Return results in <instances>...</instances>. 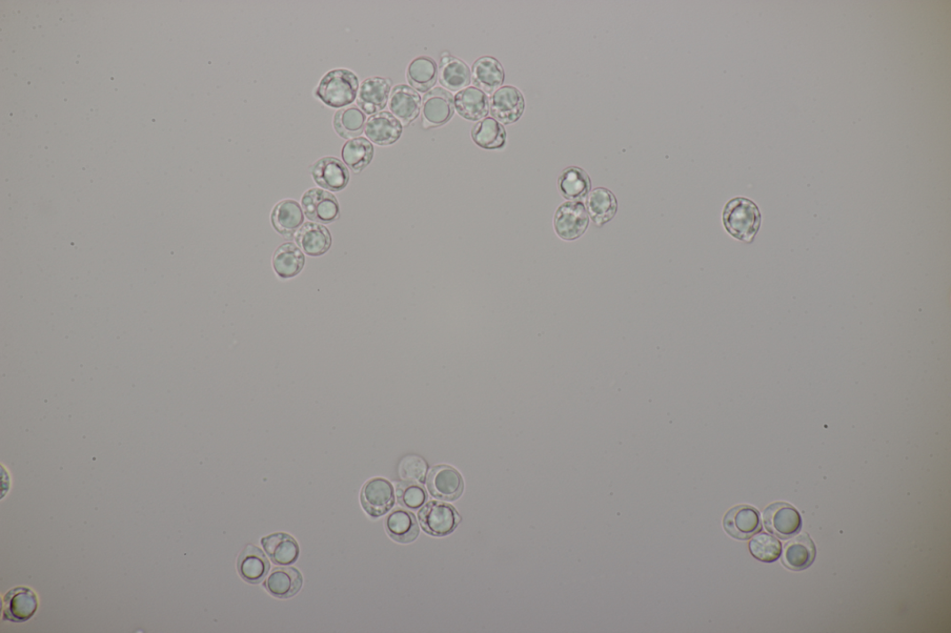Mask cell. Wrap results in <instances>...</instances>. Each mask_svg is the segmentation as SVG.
I'll use <instances>...</instances> for the list:
<instances>
[{
  "instance_id": "83f0119b",
  "label": "cell",
  "mask_w": 951,
  "mask_h": 633,
  "mask_svg": "<svg viewBox=\"0 0 951 633\" xmlns=\"http://www.w3.org/2000/svg\"><path fill=\"white\" fill-rule=\"evenodd\" d=\"M507 131L494 117H487L477 123L472 131L476 146L484 150H500L507 145Z\"/></svg>"
},
{
  "instance_id": "ac0fdd59",
  "label": "cell",
  "mask_w": 951,
  "mask_h": 633,
  "mask_svg": "<svg viewBox=\"0 0 951 633\" xmlns=\"http://www.w3.org/2000/svg\"><path fill=\"white\" fill-rule=\"evenodd\" d=\"M295 241L303 253L321 257L330 249L332 236L322 224L307 222L296 233Z\"/></svg>"
},
{
  "instance_id": "8992f818",
  "label": "cell",
  "mask_w": 951,
  "mask_h": 633,
  "mask_svg": "<svg viewBox=\"0 0 951 633\" xmlns=\"http://www.w3.org/2000/svg\"><path fill=\"white\" fill-rule=\"evenodd\" d=\"M763 522L768 533L787 540L796 535L802 527V518L791 504L775 502L764 510Z\"/></svg>"
},
{
  "instance_id": "836d02e7",
  "label": "cell",
  "mask_w": 951,
  "mask_h": 633,
  "mask_svg": "<svg viewBox=\"0 0 951 633\" xmlns=\"http://www.w3.org/2000/svg\"><path fill=\"white\" fill-rule=\"evenodd\" d=\"M749 550L757 560L764 563L776 562L781 557L782 544L776 537L760 533L749 542Z\"/></svg>"
},
{
  "instance_id": "5b68a950",
  "label": "cell",
  "mask_w": 951,
  "mask_h": 633,
  "mask_svg": "<svg viewBox=\"0 0 951 633\" xmlns=\"http://www.w3.org/2000/svg\"><path fill=\"white\" fill-rule=\"evenodd\" d=\"M421 123L424 130L436 129L448 124L455 114V98L445 89L435 88L424 95L422 106Z\"/></svg>"
},
{
  "instance_id": "8fae6325",
  "label": "cell",
  "mask_w": 951,
  "mask_h": 633,
  "mask_svg": "<svg viewBox=\"0 0 951 633\" xmlns=\"http://www.w3.org/2000/svg\"><path fill=\"white\" fill-rule=\"evenodd\" d=\"M310 171L319 187L334 193L345 189L350 181V171L345 163L332 156L316 161Z\"/></svg>"
},
{
  "instance_id": "6da1fadb",
  "label": "cell",
  "mask_w": 951,
  "mask_h": 633,
  "mask_svg": "<svg viewBox=\"0 0 951 633\" xmlns=\"http://www.w3.org/2000/svg\"><path fill=\"white\" fill-rule=\"evenodd\" d=\"M723 224L728 233L737 240L751 243L761 226V213L757 204L747 198L737 197L725 204Z\"/></svg>"
},
{
  "instance_id": "e575fe53",
  "label": "cell",
  "mask_w": 951,
  "mask_h": 633,
  "mask_svg": "<svg viewBox=\"0 0 951 633\" xmlns=\"http://www.w3.org/2000/svg\"><path fill=\"white\" fill-rule=\"evenodd\" d=\"M396 493L399 503L411 510L420 509L428 500L426 490L417 483L402 482L397 486Z\"/></svg>"
},
{
  "instance_id": "f1b7e54d",
  "label": "cell",
  "mask_w": 951,
  "mask_h": 633,
  "mask_svg": "<svg viewBox=\"0 0 951 633\" xmlns=\"http://www.w3.org/2000/svg\"><path fill=\"white\" fill-rule=\"evenodd\" d=\"M385 527L389 536L399 543H410L419 535V526L414 514L404 509H395L388 516Z\"/></svg>"
},
{
  "instance_id": "484cf974",
  "label": "cell",
  "mask_w": 951,
  "mask_h": 633,
  "mask_svg": "<svg viewBox=\"0 0 951 633\" xmlns=\"http://www.w3.org/2000/svg\"><path fill=\"white\" fill-rule=\"evenodd\" d=\"M305 265V253L293 242H285L275 250L273 265L277 276L291 279L298 275Z\"/></svg>"
},
{
  "instance_id": "d590c367",
  "label": "cell",
  "mask_w": 951,
  "mask_h": 633,
  "mask_svg": "<svg viewBox=\"0 0 951 633\" xmlns=\"http://www.w3.org/2000/svg\"><path fill=\"white\" fill-rule=\"evenodd\" d=\"M428 464L421 457L409 455L400 465V478L406 482H422L427 473Z\"/></svg>"
},
{
  "instance_id": "277c9868",
  "label": "cell",
  "mask_w": 951,
  "mask_h": 633,
  "mask_svg": "<svg viewBox=\"0 0 951 633\" xmlns=\"http://www.w3.org/2000/svg\"><path fill=\"white\" fill-rule=\"evenodd\" d=\"M418 518L423 529L435 537L450 535L461 522V517L453 505L436 501L424 505L418 513Z\"/></svg>"
},
{
  "instance_id": "e0dca14e",
  "label": "cell",
  "mask_w": 951,
  "mask_h": 633,
  "mask_svg": "<svg viewBox=\"0 0 951 633\" xmlns=\"http://www.w3.org/2000/svg\"><path fill=\"white\" fill-rule=\"evenodd\" d=\"M270 569V561L260 548L250 544L241 551L237 570L246 582L252 585L260 583L267 577Z\"/></svg>"
},
{
  "instance_id": "4316f807",
  "label": "cell",
  "mask_w": 951,
  "mask_h": 633,
  "mask_svg": "<svg viewBox=\"0 0 951 633\" xmlns=\"http://www.w3.org/2000/svg\"><path fill=\"white\" fill-rule=\"evenodd\" d=\"M560 194L569 201H582L591 191V179L588 173L578 167L565 169L558 179Z\"/></svg>"
},
{
  "instance_id": "7402d4cb",
  "label": "cell",
  "mask_w": 951,
  "mask_h": 633,
  "mask_svg": "<svg viewBox=\"0 0 951 633\" xmlns=\"http://www.w3.org/2000/svg\"><path fill=\"white\" fill-rule=\"evenodd\" d=\"M271 218L275 231L287 239L295 237L305 222V214L300 204L290 199L278 202Z\"/></svg>"
},
{
  "instance_id": "4dcf8cb0",
  "label": "cell",
  "mask_w": 951,
  "mask_h": 633,
  "mask_svg": "<svg viewBox=\"0 0 951 633\" xmlns=\"http://www.w3.org/2000/svg\"><path fill=\"white\" fill-rule=\"evenodd\" d=\"M408 80L410 86L420 93H428L436 85L438 66L428 56H420L413 59L408 68Z\"/></svg>"
},
{
  "instance_id": "44dd1931",
  "label": "cell",
  "mask_w": 951,
  "mask_h": 633,
  "mask_svg": "<svg viewBox=\"0 0 951 633\" xmlns=\"http://www.w3.org/2000/svg\"><path fill=\"white\" fill-rule=\"evenodd\" d=\"M504 76L503 68L495 57H480L472 66V83L484 93L493 94L500 89L503 84Z\"/></svg>"
},
{
  "instance_id": "9a60e30c",
  "label": "cell",
  "mask_w": 951,
  "mask_h": 633,
  "mask_svg": "<svg viewBox=\"0 0 951 633\" xmlns=\"http://www.w3.org/2000/svg\"><path fill=\"white\" fill-rule=\"evenodd\" d=\"M816 555V545L812 537L805 533L789 540L781 551L783 565L794 571H802L811 566Z\"/></svg>"
},
{
  "instance_id": "cb8c5ba5",
  "label": "cell",
  "mask_w": 951,
  "mask_h": 633,
  "mask_svg": "<svg viewBox=\"0 0 951 633\" xmlns=\"http://www.w3.org/2000/svg\"><path fill=\"white\" fill-rule=\"evenodd\" d=\"M303 586L300 571L293 566L276 567L265 582L270 594L279 599H289L298 594Z\"/></svg>"
},
{
  "instance_id": "3957f363",
  "label": "cell",
  "mask_w": 951,
  "mask_h": 633,
  "mask_svg": "<svg viewBox=\"0 0 951 633\" xmlns=\"http://www.w3.org/2000/svg\"><path fill=\"white\" fill-rule=\"evenodd\" d=\"M590 226V215L581 201H568L560 204L554 216V229L564 241H575L582 236Z\"/></svg>"
},
{
  "instance_id": "f546056e",
  "label": "cell",
  "mask_w": 951,
  "mask_h": 633,
  "mask_svg": "<svg viewBox=\"0 0 951 633\" xmlns=\"http://www.w3.org/2000/svg\"><path fill=\"white\" fill-rule=\"evenodd\" d=\"M586 210L598 227L610 222L618 210L615 195L608 189L598 188L586 200Z\"/></svg>"
},
{
  "instance_id": "ffe728a7",
  "label": "cell",
  "mask_w": 951,
  "mask_h": 633,
  "mask_svg": "<svg viewBox=\"0 0 951 633\" xmlns=\"http://www.w3.org/2000/svg\"><path fill=\"white\" fill-rule=\"evenodd\" d=\"M438 75L440 85L451 91H460L472 83V71L468 65L449 52L442 53Z\"/></svg>"
},
{
  "instance_id": "2e32d148",
  "label": "cell",
  "mask_w": 951,
  "mask_h": 633,
  "mask_svg": "<svg viewBox=\"0 0 951 633\" xmlns=\"http://www.w3.org/2000/svg\"><path fill=\"white\" fill-rule=\"evenodd\" d=\"M364 133L375 145L390 146L401 137L402 125L392 113L380 112L369 118Z\"/></svg>"
},
{
  "instance_id": "9c48e42d",
  "label": "cell",
  "mask_w": 951,
  "mask_h": 633,
  "mask_svg": "<svg viewBox=\"0 0 951 633\" xmlns=\"http://www.w3.org/2000/svg\"><path fill=\"white\" fill-rule=\"evenodd\" d=\"M489 105L492 115L503 125L514 124L525 110L523 94L513 86L498 89L489 99Z\"/></svg>"
},
{
  "instance_id": "7a4b0ae2",
  "label": "cell",
  "mask_w": 951,
  "mask_h": 633,
  "mask_svg": "<svg viewBox=\"0 0 951 633\" xmlns=\"http://www.w3.org/2000/svg\"><path fill=\"white\" fill-rule=\"evenodd\" d=\"M358 76L348 69H335L321 78L315 95L329 107H346L356 99L359 92Z\"/></svg>"
},
{
  "instance_id": "d4e9b609",
  "label": "cell",
  "mask_w": 951,
  "mask_h": 633,
  "mask_svg": "<svg viewBox=\"0 0 951 633\" xmlns=\"http://www.w3.org/2000/svg\"><path fill=\"white\" fill-rule=\"evenodd\" d=\"M261 545L275 565L290 566L299 558L297 542L287 534L278 533L262 538Z\"/></svg>"
},
{
  "instance_id": "d6986e66",
  "label": "cell",
  "mask_w": 951,
  "mask_h": 633,
  "mask_svg": "<svg viewBox=\"0 0 951 633\" xmlns=\"http://www.w3.org/2000/svg\"><path fill=\"white\" fill-rule=\"evenodd\" d=\"M389 102L392 114L403 126L408 127L419 116L422 106L421 97L416 91L408 85L394 87Z\"/></svg>"
},
{
  "instance_id": "30bf717a",
  "label": "cell",
  "mask_w": 951,
  "mask_h": 633,
  "mask_svg": "<svg viewBox=\"0 0 951 633\" xmlns=\"http://www.w3.org/2000/svg\"><path fill=\"white\" fill-rule=\"evenodd\" d=\"M301 208L310 220L320 224H330L340 217L337 199L322 189H311L303 194Z\"/></svg>"
},
{
  "instance_id": "603a6c76",
  "label": "cell",
  "mask_w": 951,
  "mask_h": 633,
  "mask_svg": "<svg viewBox=\"0 0 951 633\" xmlns=\"http://www.w3.org/2000/svg\"><path fill=\"white\" fill-rule=\"evenodd\" d=\"M455 109L464 119L479 121L489 115V98L476 87H468L456 94Z\"/></svg>"
},
{
  "instance_id": "4fadbf2b",
  "label": "cell",
  "mask_w": 951,
  "mask_h": 633,
  "mask_svg": "<svg viewBox=\"0 0 951 633\" xmlns=\"http://www.w3.org/2000/svg\"><path fill=\"white\" fill-rule=\"evenodd\" d=\"M428 487L434 498L451 502L462 495L464 481L457 470L448 465H440L432 470Z\"/></svg>"
},
{
  "instance_id": "ba28073f",
  "label": "cell",
  "mask_w": 951,
  "mask_h": 633,
  "mask_svg": "<svg viewBox=\"0 0 951 633\" xmlns=\"http://www.w3.org/2000/svg\"><path fill=\"white\" fill-rule=\"evenodd\" d=\"M723 527L728 536L739 541H747L762 529L758 510L749 505L732 508L723 519Z\"/></svg>"
},
{
  "instance_id": "d6a6232c",
  "label": "cell",
  "mask_w": 951,
  "mask_h": 633,
  "mask_svg": "<svg viewBox=\"0 0 951 633\" xmlns=\"http://www.w3.org/2000/svg\"><path fill=\"white\" fill-rule=\"evenodd\" d=\"M366 121V114L356 107H351L336 112L333 125L342 138L353 139L363 133Z\"/></svg>"
},
{
  "instance_id": "7c38bea8",
  "label": "cell",
  "mask_w": 951,
  "mask_h": 633,
  "mask_svg": "<svg viewBox=\"0 0 951 633\" xmlns=\"http://www.w3.org/2000/svg\"><path fill=\"white\" fill-rule=\"evenodd\" d=\"M392 81L379 76L369 77L359 89L357 105L367 115H376L385 109L390 100Z\"/></svg>"
},
{
  "instance_id": "1f68e13d",
  "label": "cell",
  "mask_w": 951,
  "mask_h": 633,
  "mask_svg": "<svg viewBox=\"0 0 951 633\" xmlns=\"http://www.w3.org/2000/svg\"><path fill=\"white\" fill-rule=\"evenodd\" d=\"M374 154L375 149L371 141L362 137L350 139L341 151L344 162L355 174L361 173L370 165Z\"/></svg>"
},
{
  "instance_id": "52a82bcc",
  "label": "cell",
  "mask_w": 951,
  "mask_h": 633,
  "mask_svg": "<svg viewBox=\"0 0 951 633\" xmlns=\"http://www.w3.org/2000/svg\"><path fill=\"white\" fill-rule=\"evenodd\" d=\"M361 502L369 517L379 518L389 513L395 504L394 487L385 479H370L362 487Z\"/></svg>"
},
{
  "instance_id": "5bb4252c",
  "label": "cell",
  "mask_w": 951,
  "mask_h": 633,
  "mask_svg": "<svg viewBox=\"0 0 951 633\" xmlns=\"http://www.w3.org/2000/svg\"><path fill=\"white\" fill-rule=\"evenodd\" d=\"M38 607L35 592L27 587H17L4 599V621L22 623L29 621Z\"/></svg>"
}]
</instances>
